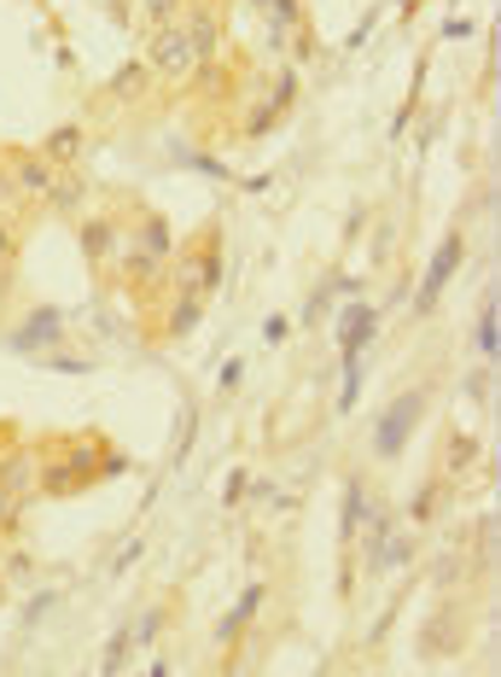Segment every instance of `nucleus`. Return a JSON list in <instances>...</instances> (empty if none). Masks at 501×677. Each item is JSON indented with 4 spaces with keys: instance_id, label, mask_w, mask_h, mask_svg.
<instances>
[{
    "instance_id": "7",
    "label": "nucleus",
    "mask_w": 501,
    "mask_h": 677,
    "mask_svg": "<svg viewBox=\"0 0 501 677\" xmlns=\"http://www.w3.org/2000/svg\"><path fill=\"white\" fill-rule=\"evenodd\" d=\"M129 240V234H122ZM129 245H140L146 257H158V263H170V252H175V229H170V216H158V211H135V240Z\"/></svg>"
},
{
    "instance_id": "23",
    "label": "nucleus",
    "mask_w": 501,
    "mask_h": 677,
    "mask_svg": "<svg viewBox=\"0 0 501 677\" xmlns=\"http://www.w3.org/2000/svg\"><path fill=\"white\" fill-rule=\"evenodd\" d=\"M478 351L495 357V298H484V316H478Z\"/></svg>"
},
{
    "instance_id": "29",
    "label": "nucleus",
    "mask_w": 501,
    "mask_h": 677,
    "mask_svg": "<svg viewBox=\"0 0 501 677\" xmlns=\"http://www.w3.org/2000/svg\"><path fill=\"white\" fill-rule=\"evenodd\" d=\"M7 561H12V567H7L12 579H35V561H30V556H7Z\"/></svg>"
},
{
    "instance_id": "22",
    "label": "nucleus",
    "mask_w": 501,
    "mask_h": 677,
    "mask_svg": "<svg viewBox=\"0 0 501 677\" xmlns=\"http://www.w3.org/2000/svg\"><path fill=\"white\" fill-rule=\"evenodd\" d=\"M129 648H135V631H117V637L106 643V660H99V671H117L122 660H129Z\"/></svg>"
},
{
    "instance_id": "2",
    "label": "nucleus",
    "mask_w": 501,
    "mask_h": 677,
    "mask_svg": "<svg viewBox=\"0 0 501 677\" xmlns=\"http://www.w3.org/2000/svg\"><path fill=\"white\" fill-rule=\"evenodd\" d=\"M146 71H152V76H170V82H186V76L199 71L193 41H186L181 18H175V24H158V30H152V41H146Z\"/></svg>"
},
{
    "instance_id": "12",
    "label": "nucleus",
    "mask_w": 501,
    "mask_h": 677,
    "mask_svg": "<svg viewBox=\"0 0 501 677\" xmlns=\"http://www.w3.org/2000/svg\"><path fill=\"white\" fill-rule=\"evenodd\" d=\"M82 147H88V129H82V123H58V129L47 135V147H41V158H53L58 170H71V163L82 158Z\"/></svg>"
},
{
    "instance_id": "11",
    "label": "nucleus",
    "mask_w": 501,
    "mask_h": 677,
    "mask_svg": "<svg viewBox=\"0 0 501 677\" xmlns=\"http://www.w3.org/2000/svg\"><path fill=\"white\" fill-rule=\"evenodd\" d=\"M263 602H268V590H263V584H250L245 596H239L234 607H227V620L216 625V643H222V648H227V643H239V631H245L250 620H257V607H263Z\"/></svg>"
},
{
    "instance_id": "1",
    "label": "nucleus",
    "mask_w": 501,
    "mask_h": 677,
    "mask_svg": "<svg viewBox=\"0 0 501 677\" xmlns=\"http://www.w3.org/2000/svg\"><path fill=\"white\" fill-rule=\"evenodd\" d=\"M222 286V234H204L193 252H181L175 275H170V293H193V298H211Z\"/></svg>"
},
{
    "instance_id": "16",
    "label": "nucleus",
    "mask_w": 501,
    "mask_h": 677,
    "mask_svg": "<svg viewBox=\"0 0 501 677\" xmlns=\"http://www.w3.org/2000/svg\"><path fill=\"white\" fill-rule=\"evenodd\" d=\"M152 71H146V59H129V65H117V76H111V94L117 99H146L152 94Z\"/></svg>"
},
{
    "instance_id": "6",
    "label": "nucleus",
    "mask_w": 501,
    "mask_h": 677,
    "mask_svg": "<svg viewBox=\"0 0 501 677\" xmlns=\"http://www.w3.org/2000/svg\"><path fill=\"white\" fill-rule=\"evenodd\" d=\"M444 643H449V654L467 643V620H461V607H437V620L420 631V654H426V660H444Z\"/></svg>"
},
{
    "instance_id": "27",
    "label": "nucleus",
    "mask_w": 501,
    "mask_h": 677,
    "mask_svg": "<svg viewBox=\"0 0 501 677\" xmlns=\"http://www.w3.org/2000/svg\"><path fill=\"white\" fill-rule=\"evenodd\" d=\"M99 474H129V456H117V449H106V456H99Z\"/></svg>"
},
{
    "instance_id": "5",
    "label": "nucleus",
    "mask_w": 501,
    "mask_h": 677,
    "mask_svg": "<svg viewBox=\"0 0 501 677\" xmlns=\"http://www.w3.org/2000/svg\"><path fill=\"white\" fill-rule=\"evenodd\" d=\"M461 257H467V240L461 234H449L444 245H437V257H431V269H426V286H420V298H414L420 310H431V304H437V293L449 286V275L461 269Z\"/></svg>"
},
{
    "instance_id": "21",
    "label": "nucleus",
    "mask_w": 501,
    "mask_h": 677,
    "mask_svg": "<svg viewBox=\"0 0 501 677\" xmlns=\"http://www.w3.org/2000/svg\"><path fill=\"white\" fill-rule=\"evenodd\" d=\"M431 579H437V590H455V584L467 579V556H437V572H431Z\"/></svg>"
},
{
    "instance_id": "24",
    "label": "nucleus",
    "mask_w": 501,
    "mask_h": 677,
    "mask_svg": "<svg viewBox=\"0 0 501 677\" xmlns=\"http://www.w3.org/2000/svg\"><path fill=\"white\" fill-rule=\"evenodd\" d=\"M268 12H275V24H280V30L303 24V0H268Z\"/></svg>"
},
{
    "instance_id": "31",
    "label": "nucleus",
    "mask_w": 501,
    "mask_h": 677,
    "mask_svg": "<svg viewBox=\"0 0 501 677\" xmlns=\"http://www.w3.org/2000/svg\"><path fill=\"white\" fill-rule=\"evenodd\" d=\"M250 7H268V0H250Z\"/></svg>"
},
{
    "instance_id": "18",
    "label": "nucleus",
    "mask_w": 501,
    "mask_h": 677,
    "mask_svg": "<svg viewBox=\"0 0 501 677\" xmlns=\"http://www.w3.org/2000/svg\"><path fill=\"white\" fill-rule=\"evenodd\" d=\"M437 503H444V479H426L420 490H414V503H408V520H414V526L437 520Z\"/></svg>"
},
{
    "instance_id": "10",
    "label": "nucleus",
    "mask_w": 501,
    "mask_h": 677,
    "mask_svg": "<svg viewBox=\"0 0 501 677\" xmlns=\"http://www.w3.org/2000/svg\"><path fill=\"white\" fill-rule=\"evenodd\" d=\"M58 339H65V316H58V310H35V316H24V327L12 334L18 351H47V345H58Z\"/></svg>"
},
{
    "instance_id": "4",
    "label": "nucleus",
    "mask_w": 501,
    "mask_h": 677,
    "mask_svg": "<svg viewBox=\"0 0 501 677\" xmlns=\"http://www.w3.org/2000/svg\"><path fill=\"white\" fill-rule=\"evenodd\" d=\"M7 170H12L18 199H47V188L58 181V163H53V158H41V152H12V158H7Z\"/></svg>"
},
{
    "instance_id": "20",
    "label": "nucleus",
    "mask_w": 501,
    "mask_h": 677,
    "mask_svg": "<svg viewBox=\"0 0 501 677\" xmlns=\"http://www.w3.org/2000/svg\"><path fill=\"white\" fill-rule=\"evenodd\" d=\"M181 12H186V0H140V18H146V30H158V24H175Z\"/></svg>"
},
{
    "instance_id": "17",
    "label": "nucleus",
    "mask_w": 501,
    "mask_h": 677,
    "mask_svg": "<svg viewBox=\"0 0 501 677\" xmlns=\"http://www.w3.org/2000/svg\"><path fill=\"white\" fill-rule=\"evenodd\" d=\"M367 339H373V310L356 304V310H344V357H356Z\"/></svg>"
},
{
    "instance_id": "19",
    "label": "nucleus",
    "mask_w": 501,
    "mask_h": 677,
    "mask_svg": "<svg viewBox=\"0 0 501 677\" xmlns=\"http://www.w3.org/2000/svg\"><path fill=\"white\" fill-rule=\"evenodd\" d=\"M362 520H367V485L350 479V490H344V538H356Z\"/></svg>"
},
{
    "instance_id": "9",
    "label": "nucleus",
    "mask_w": 501,
    "mask_h": 677,
    "mask_svg": "<svg viewBox=\"0 0 501 677\" xmlns=\"http://www.w3.org/2000/svg\"><path fill=\"white\" fill-rule=\"evenodd\" d=\"M181 30H186V41H193V59L199 65H211V59L222 53V18L211 12V7H193L181 18Z\"/></svg>"
},
{
    "instance_id": "15",
    "label": "nucleus",
    "mask_w": 501,
    "mask_h": 677,
    "mask_svg": "<svg viewBox=\"0 0 501 677\" xmlns=\"http://www.w3.org/2000/svg\"><path fill=\"white\" fill-rule=\"evenodd\" d=\"M47 204H53L58 216H76L82 204H88V181H82L76 170H71V176L58 170V181H53V188H47Z\"/></svg>"
},
{
    "instance_id": "30",
    "label": "nucleus",
    "mask_w": 501,
    "mask_h": 677,
    "mask_svg": "<svg viewBox=\"0 0 501 677\" xmlns=\"http://www.w3.org/2000/svg\"><path fill=\"white\" fill-rule=\"evenodd\" d=\"M158 620H163V607H152V613L140 620V643H152V637H158Z\"/></svg>"
},
{
    "instance_id": "3",
    "label": "nucleus",
    "mask_w": 501,
    "mask_h": 677,
    "mask_svg": "<svg viewBox=\"0 0 501 677\" xmlns=\"http://www.w3.org/2000/svg\"><path fill=\"white\" fill-rule=\"evenodd\" d=\"M420 409H426V385H414L408 398H396L391 409H385V421H380V456H396V449H403V438L414 433V421H420Z\"/></svg>"
},
{
    "instance_id": "8",
    "label": "nucleus",
    "mask_w": 501,
    "mask_h": 677,
    "mask_svg": "<svg viewBox=\"0 0 501 677\" xmlns=\"http://www.w3.org/2000/svg\"><path fill=\"white\" fill-rule=\"evenodd\" d=\"M76 245H82V257H88L94 269H106L111 252L122 245V234H117V222H111V216H88V222L76 229Z\"/></svg>"
},
{
    "instance_id": "25",
    "label": "nucleus",
    "mask_w": 501,
    "mask_h": 677,
    "mask_svg": "<svg viewBox=\"0 0 501 677\" xmlns=\"http://www.w3.org/2000/svg\"><path fill=\"white\" fill-rule=\"evenodd\" d=\"M12 257H18V229L0 216V269H12Z\"/></svg>"
},
{
    "instance_id": "13",
    "label": "nucleus",
    "mask_w": 501,
    "mask_h": 677,
    "mask_svg": "<svg viewBox=\"0 0 501 677\" xmlns=\"http://www.w3.org/2000/svg\"><path fill=\"white\" fill-rule=\"evenodd\" d=\"M24 485H41V456H35V449H18V456L0 462V490L24 497Z\"/></svg>"
},
{
    "instance_id": "28",
    "label": "nucleus",
    "mask_w": 501,
    "mask_h": 677,
    "mask_svg": "<svg viewBox=\"0 0 501 677\" xmlns=\"http://www.w3.org/2000/svg\"><path fill=\"white\" fill-rule=\"evenodd\" d=\"M7 204H18V188H12V170L0 163V211H7Z\"/></svg>"
},
{
    "instance_id": "26",
    "label": "nucleus",
    "mask_w": 501,
    "mask_h": 677,
    "mask_svg": "<svg viewBox=\"0 0 501 677\" xmlns=\"http://www.w3.org/2000/svg\"><path fill=\"white\" fill-rule=\"evenodd\" d=\"M18 526V497L12 490H0V531H12Z\"/></svg>"
},
{
    "instance_id": "14",
    "label": "nucleus",
    "mask_w": 501,
    "mask_h": 677,
    "mask_svg": "<svg viewBox=\"0 0 501 677\" xmlns=\"http://www.w3.org/2000/svg\"><path fill=\"white\" fill-rule=\"evenodd\" d=\"M204 304H211V298L175 293V304H170V316H163V334H170V339H186V334H193V327L204 321Z\"/></svg>"
}]
</instances>
